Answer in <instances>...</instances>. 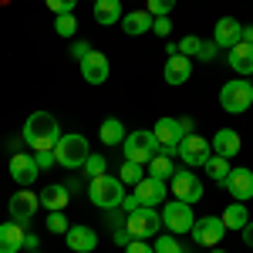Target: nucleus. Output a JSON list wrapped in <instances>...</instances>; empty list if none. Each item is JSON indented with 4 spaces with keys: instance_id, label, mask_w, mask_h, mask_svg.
Segmentation results:
<instances>
[{
    "instance_id": "f257e3e1",
    "label": "nucleus",
    "mask_w": 253,
    "mask_h": 253,
    "mask_svg": "<svg viewBox=\"0 0 253 253\" xmlns=\"http://www.w3.org/2000/svg\"><path fill=\"white\" fill-rule=\"evenodd\" d=\"M20 138H24L34 152H51V149L58 145V138H61L58 118L51 115V112H34V115H27Z\"/></svg>"
},
{
    "instance_id": "f03ea898",
    "label": "nucleus",
    "mask_w": 253,
    "mask_h": 253,
    "mask_svg": "<svg viewBox=\"0 0 253 253\" xmlns=\"http://www.w3.org/2000/svg\"><path fill=\"white\" fill-rule=\"evenodd\" d=\"M88 196H91V203L98 210H118L122 199H125V182L108 172L95 175V179H88Z\"/></svg>"
},
{
    "instance_id": "7ed1b4c3",
    "label": "nucleus",
    "mask_w": 253,
    "mask_h": 253,
    "mask_svg": "<svg viewBox=\"0 0 253 253\" xmlns=\"http://www.w3.org/2000/svg\"><path fill=\"white\" fill-rule=\"evenodd\" d=\"M54 156H58V166H64V169H84V162H88V156H91L88 138L78 135V132L61 135L58 145H54Z\"/></svg>"
},
{
    "instance_id": "20e7f679",
    "label": "nucleus",
    "mask_w": 253,
    "mask_h": 253,
    "mask_svg": "<svg viewBox=\"0 0 253 253\" xmlns=\"http://www.w3.org/2000/svg\"><path fill=\"white\" fill-rule=\"evenodd\" d=\"M219 105L230 112V115H243L253 105V84L247 78H233L219 88Z\"/></svg>"
},
{
    "instance_id": "39448f33",
    "label": "nucleus",
    "mask_w": 253,
    "mask_h": 253,
    "mask_svg": "<svg viewBox=\"0 0 253 253\" xmlns=\"http://www.w3.org/2000/svg\"><path fill=\"white\" fill-rule=\"evenodd\" d=\"M122 152H125V159L128 162H138V166H149V159L159 156V142L152 132H132V135H125V142H122Z\"/></svg>"
},
{
    "instance_id": "423d86ee",
    "label": "nucleus",
    "mask_w": 253,
    "mask_h": 253,
    "mask_svg": "<svg viewBox=\"0 0 253 253\" xmlns=\"http://www.w3.org/2000/svg\"><path fill=\"white\" fill-rule=\"evenodd\" d=\"M125 230L135 236V240L159 236V230H162V213H156L152 206H138L135 213H128V219H125Z\"/></svg>"
},
{
    "instance_id": "0eeeda50",
    "label": "nucleus",
    "mask_w": 253,
    "mask_h": 253,
    "mask_svg": "<svg viewBox=\"0 0 253 253\" xmlns=\"http://www.w3.org/2000/svg\"><path fill=\"white\" fill-rule=\"evenodd\" d=\"M193 206L189 203H182V199H172V203H166V210H162V226L169 230V233H193Z\"/></svg>"
},
{
    "instance_id": "6e6552de",
    "label": "nucleus",
    "mask_w": 253,
    "mask_h": 253,
    "mask_svg": "<svg viewBox=\"0 0 253 253\" xmlns=\"http://www.w3.org/2000/svg\"><path fill=\"white\" fill-rule=\"evenodd\" d=\"M175 156L182 159L186 166H206V159L213 156V142H206L203 135L189 132V135H182L179 149H175Z\"/></svg>"
},
{
    "instance_id": "1a4fd4ad",
    "label": "nucleus",
    "mask_w": 253,
    "mask_h": 253,
    "mask_svg": "<svg viewBox=\"0 0 253 253\" xmlns=\"http://www.w3.org/2000/svg\"><path fill=\"white\" fill-rule=\"evenodd\" d=\"M152 135L159 142V152H166V156H175V149H179V142H182V125H179V118H159L156 128H152Z\"/></svg>"
},
{
    "instance_id": "9d476101",
    "label": "nucleus",
    "mask_w": 253,
    "mask_h": 253,
    "mask_svg": "<svg viewBox=\"0 0 253 253\" xmlns=\"http://www.w3.org/2000/svg\"><path fill=\"white\" fill-rule=\"evenodd\" d=\"M169 182H172V196L175 199H182V203H189V206L203 199V182H199L189 169H175Z\"/></svg>"
},
{
    "instance_id": "9b49d317",
    "label": "nucleus",
    "mask_w": 253,
    "mask_h": 253,
    "mask_svg": "<svg viewBox=\"0 0 253 253\" xmlns=\"http://www.w3.org/2000/svg\"><path fill=\"white\" fill-rule=\"evenodd\" d=\"M223 236H226V226H223L219 216H199V219L193 223V240L199 243V247H210V250H213Z\"/></svg>"
},
{
    "instance_id": "f8f14e48",
    "label": "nucleus",
    "mask_w": 253,
    "mask_h": 253,
    "mask_svg": "<svg viewBox=\"0 0 253 253\" xmlns=\"http://www.w3.org/2000/svg\"><path fill=\"white\" fill-rule=\"evenodd\" d=\"M38 206H41V196H34L27 186L20 189V193L10 196V219H17V223H31L34 219V213H38Z\"/></svg>"
},
{
    "instance_id": "ddd939ff",
    "label": "nucleus",
    "mask_w": 253,
    "mask_h": 253,
    "mask_svg": "<svg viewBox=\"0 0 253 253\" xmlns=\"http://www.w3.org/2000/svg\"><path fill=\"white\" fill-rule=\"evenodd\" d=\"M223 189L233 196L236 203H247L253 196V169H230V175H226V182H223Z\"/></svg>"
},
{
    "instance_id": "4468645a",
    "label": "nucleus",
    "mask_w": 253,
    "mask_h": 253,
    "mask_svg": "<svg viewBox=\"0 0 253 253\" xmlns=\"http://www.w3.org/2000/svg\"><path fill=\"white\" fill-rule=\"evenodd\" d=\"M108 75H112V64H108V58L101 51H91L88 58L81 61V78L88 81V84H105Z\"/></svg>"
},
{
    "instance_id": "2eb2a0df",
    "label": "nucleus",
    "mask_w": 253,
    "mask_h": 253,
    "mask_svg": "<svg viewBox=\"0 0 253 253\" xmlns=\"http://www.w3.org/2000/svg\"><path fill=\"white\" fill-rule=\"evenodd\" d=\"M189 75H193V58H186V54H169L166 68H162L166 84H186Z\"/></svg>"
},
{
    "instance_id": "dca6fc26",
    "label": "nucleus",
    "mask_w": 253,
    "mask_h": 253,
    "mask_svg": "<svg viewBox=\"0 0 253 253\" xmlns=\"http://www.w3.org/2000/svg\"><path fill=\"white\" fill-rule=\"evenodd\" d=\"M243 41V24L233 17H219L216 20V31H213V44L216 47H233Z\"/></svg>"
},
{
    "instance_id": "f3484780",
    "label": "nucleus",
    "mask_w": 253,
    "mask_h": 253,
    "mask_svg": "<svg viewBox=\"0 0 253 253\" xmlns=\"http://www.w3.org/2000/svg\"><path fill=\"white\" fill-rule=\"evenodd\" d=\"M38 162H34V156H27V152H14L10 156V175H14V182H20V186H31L34 179H38Z\"/></svg>"
},
{
    "instance_id": "a211bd4d",
    "label": "nucleus",
    "mask_w": 253,
    "mask_h": 253,
    "mask_svg": "<svg viewBox=\"0 0 253 253\" xmlns=\"http://www.w3.org/2000/svg\"><path fill=\"white\" fill-rule=\"evenodd\" d=\"M175 51H179V54H186V58H199V61H213L216 58V44H213V41L196 38V34L182 38L179 44H175Z\"/></svg>"
},
{
    "instance_id": "6ab92c4d",
    "label": "nucleus",
    "mask_w": 253,
    "mask_h": 253,
    "mask_svg": "<svg viewBox=\"0 0 253 253\" xmlns=\"http://www.w3.org/2000/svg\"><path fill=\"white\" fill-rule=\"evenodd\" d=\"M24 236H27L24 223H17V219L0 223V253H17V250H24Z\"/></svg>"
},
{
    "instance_id": "aec40b11",
    "label": "nucleus",
    "mask_w": 253,
    "mask_h": 253,
    "mask_svg": "<svg viewBox=\"0 0 253 253\" xmlns=\"http://www.w3.org/2000/svg\"><path fill=\"white\" fill-rule=\"evenodd\" d=\"M135 196L142 206H159V203H166V182L145 175L142 182H135Z\"/></svg>"
},
{
    "instance_id": "412c9836",
    "label": "nucleus",
    "mask_w": 253,
    "mask_h": 253,
    "mask_svg": "<svg viewBox=\"0 0 253 253\" xmlns=\"http://www.w3.org/2000/svg\"><path fill=\"white\" fill-rule=\"evenodd\" d=\"M240 149H243V138H240L236 128H219V132L213 135V152L216 156L233 159V156H240Z\"/></svg>"
},
{
    "instance_id": "4be33fe9",
    "label": "nucleus",
    "mask_w": 253,
    "mask_h": 253,
    "mask_svg": "<svg viewBox=\"0 0 253 253\" xmlns=\"http://www.w3.org/2000/svg\"><path fill=\"white\" fill-rule=\"evenodd\" d=\"M41 206L51 213V210H68V203H71V189L68 186H61V182H51V186H44L41 189Z\"/></svg>"
},
{
    "instance_id": "5701e85b",
    "label": "nucleus",
    "mask_w": 253,
    "mask_h": 253,
    "mask_svg": "<svg viewBox=\"0 0 253 253\" xmlns=\"http://www.w3.org/2000/svg\"><path fill=\"white\" fill-rule=\"evenodd\" d=\"M226 61H230V68H233L236 75H253V44H247V41L233 44Z\"/></svg>"
},
{
    "instance_id": "b1692460",
    "label": "nucleus",
    "mask_w": 253,
    "mask_h": 253,
    "mask_svg": "<svg viewBox=\"0 0 253 253\" xmlns=\"http://www.w3.org/2000/svg\"><path fill=\"white\" fill-rule=\"evenodd\" d=\"M64 240H68V247L78 253H91L98 247V236L88 230V226H71L68 233H64Z\"/></svg>"
},
{
    "instance_id": "393cba45",
    "label": "nucleus",
    "mask_w": 253,
    "mask_h": 253,
    "mask_svg": "<svg viewBox=\"0 0 253 253\" xmlns=\"http://www.w3.org/2000/svg\"><path fill=\"white\" fill-rule=\"evenodd\" d=\"M152 24H156V17H152L149 10H132V14H125V17H122V31H125V34H132V38H138V34L152 31Z\"/></svg>"
},
{
    "instance_id": "a878e982",
    "label": "nucleus",
    "mask_w": 253,
    "mask_h": 253,
    "mask_svg": "<svg viewBox=\"0 0 253 253\" xmlns=\"http://www.w3.org/2000/svg\"><path fill=\"white\" fill-rule=\"evenodd\" d=\"M122 17L125 14H122V3L118 0H95V20L98 24H105V27L108 24H122Z\"/></svg>"
},
{
    "instance_id": "bb28decb",
    "label": "nucleus",
    "mask_w": 253,
    "mask_h": 253,
    "mask_svg": "<svg viewBox=\"0 0 253 253\" xmlns=\"http://www.w3.org/2000/svg\"><path fill=\"white\" fill-rule=\"evenodd\" d=\"M98 138H101V145H118V142H125V125L118 122V118H105L101 122V128H98Z\"/></svg>"
},
{
    "instance_id": "cd10ccee",
    "label": "nucleus",
    "mask_w": 253,
    "mask_h": 253,
    "mask_svg": "<svg viewBox=\"0 0 253 253\" xmlns=\"http://www.w3.org/2000/svg\"><path fill=\"white\" fill-rule=\"evenodd\" d=\"M219 219H223V226H226V230H243V226L250 223V213H247V206H243V203H230V206L223 210Z\"/></svg>"
},
{
    "instance_id": "c85d7f7f",
    "label": "nucleus",
    "mask_w": 253,
    "mask_h": 253,
    "mask_svg": "<svg viewBox=\"0 0 253 253\" xmlns=\"http://www.w3.org/2000/svg\"><path fill=\"white\" fill-rule=\"evenodd\" d=\"M172 156H166V152H159V156H152L149 159V175L152 179H162V182H169L172 179Z\"/></svg>"
},
{
    "instance_id": "c756f323",
    "label": "nucleus",
    "mask_w": 253,
    "mask_h": 253,
    "mask_svg": "<svg viewBox=\"0 0 253 253\" xmlns=\"http://www.w3.org/2000/svg\"><path fill=\"white\" fill-rule=\"evenodd\" d=\"M203 169H206V175H210V179H213V182H219V186H223V182H226V175H230V159L226 156H210L206 159V166H203Z\"/></svg>"
},
{
    "instance_id": "7c9ffc66",
    "label": "nucleus",
    "mask_w": 253,
    "mask_h": 253,
    "mask_svg": "<svg viewBox=\"0 0 253 253\" xmlns=\"http://www.w3.org/2000/svg\"><path fill=\"white\" fill-rule=\"evenodd\" d=\"M75 31H78L75 14H58V20H54V34H58V38H75Z\"/></svg>"
},
{
    "instance_id": "2f4dec72",
    "label": "nucleus",
    "mask_w": 253,
    "mask_h": 253,
    "mask_svg": "<svg viewBox=\"0 0 253 253\" xmlns=\"http://www.w3.org/2000/svg\"><path fill=\"white\" fill-rule=\"evenodd\" d=\"M118 179L135 186V182H142V179H145V172H142V166H138V162H128V159H125V162H122V169H118Z\"/></svg>"
},
{
    "instance_id": "473e14b6",
    "label": "nucleus",
    "mask_w": 253,
    "mask_h": 253,
    "mask_svg": "<svg viewBox=\"0 0 253 253\" xmlns=\"http://www.w3.org/2000/svg\"><path fill=\"white\" fill-rule=\"evenodd\" d=\"M47 230H51V233H61V236L71 230V223H68L64 210H51V213H47Z\"/></svg>"
},
{
    "instance_id": "72a5a7b5",
    "label": "nucleus",
    "mask_w": 253,
    "mask_h": 253,
    "mask_svg": "<svg viewBox=\"0 0 253 253\" xmlns=\"http://www.w3.org/2000/svg\"><path fill=\"white\" fill-rule=\"evenodd\" d=\"M175 7V0H145V10L152 14V17H169Z\"/></svg>"
},
{
    "instance_id": "f704fd0d",
    "label": "nucleus",
    "mask_w": 253,
    "mask_h": 253,
    "mask_svg": "<svg viewBox=\"0 0 253 253\" xmlns=\"http://www.w3.org/2000/svg\"><path fill=\"white\" fill-rule=\"evenodd\" d=\"M105 169H108V159L105 156H88V162H84V172H88V179H95V175H105Z\"/></svg>"
},
{
    "instance_id": "c9c22d12",
    "label": "nucleus",
    "mask_w": 253,
    "mask_h": 253,
    "mask_svg": "<svg viewBox=\"0 0 253 253\" xmlns=\"http://www.w3.org/2000/svg\"><path fill=\"white\" fill-rule=\"evenodd\" d=\"M156 253H182V243L175 236H156Z\"/></svg>"
},
{
    "instance_id": "e433bc0d",
    "label": "nucleus",
    "mask_w": 253,
    "mask_h": 253,
    "mask_svg": "<svg viewBox=\"0 0 253 253\" xmlns=\"http://www.w3.org/2000/svg\"><path fill=\"white\" fill-rule=\"evenodd\" d=\"M44 3H47V10H54V14H71L78 0H44Z\"/></svg>"
},
{
    "instance_id": "4c0bfd02",
    "label": "nucleus",
    "mask_w": 253,
    "mask_h": 253,
    "mask_svg": "<svg viewBox=\"0 0 253 253\" xmlns=\"http://www.w3.org/2000/svg\"><path fill=\"white\" fill-rule=\"evenodd\" d=\"M34 162H38V169H51V166H58V156H54V149L51 152H38Z\"/></svg>"
},
{
    "instance_id": "58836bf2",
    "label": "nucleus",
    "mask_w": 253,
    "mask_h": 253,
    "mask_svg": "<svg viewBox=\"0 0 253 253\" xmlns=\"http://www.w3.org/2000/svg\"><path fill=\"white\" fill-rule=\"evenodd\" d=\"M152 31H156L159 38H169V31H172V20H169V17H156Z\"/></svg>"
},
{
    "instance_id": "ea45409f",
    "label": "nucleus",
    "mask_w": 253,
    "mask_h": 253,
    "mask_svg": "<svg viewBox=\"0 0 253 253\" xmlns=\"http://www.w3.org/2000/svg\"><path fill=\"white\" fill-rule=\"evenodd\" d=\"M125 253H156V247H149L145 240H132V243L125 247Z\"/></svg>"
},
{
    "instance_id": "a19ab883",
    "label": "nucleus",
    "mask_w": 253,
    "mask_h": 253,
    "mask_svg": "<svg viewBox=\"0 0 253 253\" xmlns=\"http://www.w3.org/2000/svg\"><path fill=\"white\" fill-rule=\"evenodd\" d=\"M71 54H75L78 61H84L88 54H91V44H88V41H75V47H71Z\"/></svg>"
},
{
    "instance_id": "79ce46f5",
    "label": "nucleus",
    "mask_w": 253,
    "mask_h": 253,
    "mask_svg": "<svg viewBox=\"0 0 253 253\" xmlns=\"http://www.w3.org/2000/svg\"><path fill=\"white\" fill-rule=\"evenodd\" d=\"M132 240H135V236L128 233V230H125V226H122V230H115V247H128V243H132Z\"/></svg>"
},
{
    "instance_id": "37998d69",
    "label": "nucleus",
    "mask_w": 253,
    "mask_h": 253,
    "mask_svg": "<svg viewBox=\"0 0 253 253\" xmlns=\"http://www.w3.org/2000/svg\"><path fill=\"white\" fill-rule=\"evenodd\" d=\"M138 206H142V203H138V196L132 193V196H125V199H122V210H125V213H135Z\"/></svg>"
},
{
    "instance_id": "c03bdc74",
    "label": "nucleus",
    "mask_w": 253,
    "mask_h": 253,
    "mask_svg": "<svg viewBox=\"0 0 253 253\" xmlns=\"http://www.w3.org/2000/svg\"><path fill=\"white\" fill-rule=\"evenodd\" d=\"M240 233H243V243H247V247L253 250V223H247V226H243Z\"/></svg>"
},
{
    "instance_id": "a18cd8bd",
    "label": "nucleus",
    "mask_w": 253,
    "mask_h": 253,
    "mask_svg": "<svg viewBox=\"0 0 253 253\" xmlns=\"http://www.w3.org/2000/svg\"><path fill=\"white\" fill-rule=\"evenodd\" d=\"M38 243H41V236H34V233L24 236V250H38Z\"/></svg>"
},
{
    "instance_id": "49530a36",
    "label": "nucleus",
    "mask_w": 253,
    "mask_h": 253,
    "mask_svg": "<svg viewBox=\"0 0 253 253\" xmlns=\"http://www.w3.org/2000/svg\"><path fill=\"white\" fill-rule=\"evenodd\" d=\"M179 125H182V132H186V135L193 132V118H179Z\"/></svg>"
},
{
    "instance_id": "de8ad7c7",
    "label": "nucleus",
    "mask_w": 253,
    "mask_h": 253,
    "mask_svg": "<svg viewBox=\"0 0 253 253\" xmlns=\"http://www.w3.org/2000/svg\"><path fill=\"white\" fill-rule=\"evenodd\" d=\"M243 41H247V44H253V24H250V27H243Z\"/></svg>"
},
{
    "instance_id": "09e8293b",
    "label": "nucleus",
    "mask_w": 253,
    "mask_h": 253,
    "mask_svg": "<svg viewBox=\"0 0 253 253\" xmlns=\"http://www.w3.org/2000/svg\"><path fill=\"white\" fill-rule=\"evenodd\" d=\"M210 253H226V250H216V247H213V250H210Z\"/></svg>"
},
{
    "instance_id": "8fccbe9b",
    "label": "nucleus",
    "mask_w": 253,
    "mask_h": 253,
    "mask_svg": "<svg viewBox=\"0 0 253 253\" xmlns=\"http://www.w3.org/2000/svg\"><path fill=\"white\" fill-rule=\"evenodd\" d=\"M27 253H41V250H27Z\"/></svg>"
}]
</instances>
